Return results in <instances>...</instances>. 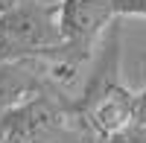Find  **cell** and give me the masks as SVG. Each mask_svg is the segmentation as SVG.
Returning a JSON list of instances; mask_svg holds the SVG:
<instances>
[{
    "label": "cell",
    "instance_id": "obj_1",
    "mask_svg": "<svg viewBox=\"0 0 146 143\" xmlns=\"http://www.w3.org/2000/svg\"><path fill=\"white\" fill-rule=\"evenodd\" d=\"M0 29L15 41V47L23 53V58L53 62V58H58L64 53L56 3L18 0V3L0 18Z\"/></svg>",
    "mask_w": 146,
    "mask_h": 143
},
{
    "label": "cell",
    "instance_id": "obj_2",
    "mask_svg": "<svg viewBox=\"0 0 146 143\" xmlns=\"http://www.w3.org/2000/svg\"><path fill=\"white\" fill-rule=\"evenodd\" d=\"M73 117H82L85 123L94 128V134L105 140L117 132H123L126 126L135 123V93H131L123 82L108 93L96 97L94 102L82 105L79 111H73Z\"/></svg>",
    "mask_w": 146,
    "mask_h": 143
},
{
    "label": "cell",
    "instance_id": "obj_3",
    "mask_svg": "<svg viewBox=\"0 0 146 143\" xmlns=\"http://www.w3.org/2000/svg\"><path fill=\"white\" fill-rule=\"evenodd\" d=\"M47 88H50V76H47V62L41 58L0 64V114L29 102Z\"/></svg>",
    "mask_w": 146,
    "mask_h": 143
},
{
    "label": "cell",
    "instance_id": "obj_4",
    "mask_svg": "<svg viewBox=\"0 0 146 143\" xmlns=\"http://www.w3.org/2000/svg\"><path fill=\"white\" fill-rule=\"evenodd\" d=\"M100 143H146V128L137 126V123H131V126L123 128V132H117V134L105 137V140H100Z\"/></svg>",
    "mask_w": 146,
    "mask_h": 143
},
{
    "label": "cell",
    "instance_id": "obj_5",
    "mask_svg": "<svg viewBox=\"0 0 146 143\" xmlns=\"http://www.w3.org/2000/svg\"><path fill=\"white\" fill-rule=\"evenodd\" d=\"M117 18H146V0H111Z\"/></svg>",
    "mask_w": 146,
    "mask_h": 143
},
{
    "label": "cell",
    "instance_id": "obj_6",
    "mask_svg": "<svg viewBox=\"0 0 146 143\" xmlns=\"http://www.w3.org/2000/svg\"><path fill=\"white\" fill-rule=\"evenodd\" d=\"M15 62H27V58H23V53L15 47V41L0 29V64H15Z\"/></svg>",
    "mask_w": 146,
    "mask_h": 143
},
{
    "label": "cell",
    "instance_id": "obj_7",
    "mask_svg": "<svg viewBox=\"0 0 146 143\" xmlns=\"http://www.w3.org/2000/svg\"><path fill=\"white\" fill-rule=\"evenodd\" d=\"M135 123L146 128V88L140 93H135Z\"/></svg>",
    "mask_w": 146,
    "mask_h": 143
},
{
    "label": "cell",
    "instance_id": "obj_8",
    "mask_svg": "<svg viewBox=\"0 0 146 143\" xmlns=\"http://www.w3.org/2000/svg\"><path fill=\"white\" fill-rule=\"evenodd\" d=\"M15 3H18V0H0V18H3V15H6V12L15 6Z\"/></svg>",
    "mask_w": 146,
    "mask_h": 143
}]
</instances>
